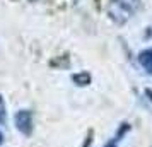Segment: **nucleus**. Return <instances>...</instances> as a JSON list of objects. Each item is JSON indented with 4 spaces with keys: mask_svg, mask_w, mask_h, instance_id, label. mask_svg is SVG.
<instances>
[{
    "mask_svg": "<svg viewBox=\"0 0 152 147\" xmlns=\"http://www.w3.org/2000/svg\"><path fill=\"white\" fill-rule=\"evenodd\" d=\"M138 63L142 65V69L152 77V50H144L138 53Z\"/></svg>",
    "mask_w": 152,
    "mask_h": 147,
    "instance_id": "3",
    "label": "nucleus"
},
{
    "mask_svg": "<svg viewBox=\"0 0 152 147\" xmlns=\"http://www.w3.org/2000/svg\"><path fill=\"white\" fill-rule=\"evenodd\" d=\"M7 123V110H5V101L0 94V125H5Z\"/></svg>",
    "mask_w": 152,
    "mask_h": 147,
    "instance_id": "6",
    "label": "nucleus"
},
{
    "mask_svg": "<svg viewBox=\"0 0 152 147\" xmlns=\"http://www.w3.org/2000/svg\"><path fill=\"white\" fill-rule=\"evenodd\" d=\"M2 142H4V133L0 132V144H2Z\"/></svg>",
    "mask_w": 152,
    "mask_h": 147,
    "instance_id": "8",
    "label": "nucleus"
},
{
    "mask_svg": "<svg viewBox=\"0 0 152 147\" xmlns=\"http://www.w3.org/2000/svg\"><path fill=\"white\" fill-rule=\"evenodd\" d=\"M140 7V0H106V14L111 21L121 26Z\"/></svg>",
    "mask_w": 152,
    "mask_h": 147,
    "instance_id": "1",
    "label": "nucleus"
},
{
    "mask_svg": "<svg viewBox=\"0 0 152 147\" xmlns=\"http://www.w3.org/2000/svg\"><path fill=\"white\" fill-rule=\"evenodd\" d=\"M128 130H130V125H128V123H121V127L118 128L116 135H115V137H113V139H111L104 147H118V142L121 140V137H123V135L128 132Z\"/></svg>",
    "mask_w": 152,
    "mask_h": 147,
    "instance_id": "4",
    "label": "nucleus"
},
{
    "mask_svg": "<svg viewBox=\"0 0 152 147\" xmlns=\"http://www.w3.org/2000/svg\"><path fill=\"white\" fill-rule=\"evenodd\" d=\"M91 146H92V130H89L87 137L84 139V142H82V146L80 147H91Z\"/></svg>",
    "mask_w": 152,
    "mask_h": 147,
    "instance_id": "7",
    "label": "nucleus"
},
{
    "mask_svg": "<svg viewBox=\"0 0 152 147\" xmlns=\"http://www.w3.org/2000/svg\"><path fill=\"white\" fill-rule=\"evenodd\" d=\"M72 80H74V84H77V86H89L91 84V74H87V72L74 74V75H72Z\"/></svg>",
    "mask_w": 152,
    "mask_h": 147,
    "instance_id": "5",
    "label": "nucleus"
},
{
    "mask_svg": "<svg viewBox=\"0 0 152 147\" xmlns=\"http://www.w3.org/2000/svg\"><path fill=\"white\" fill-rule=\"evenodd\" d=\"M14 121H15V128L22 135L29 137L33 133V128H34V125H33V113L29 111V110H19V111L15 113Z\"/></svg>",
    "mask_w": 152,
    "mask_h": 147,
    "instance_id": "2",
    "label": "nucleus"
}]
</instances>
